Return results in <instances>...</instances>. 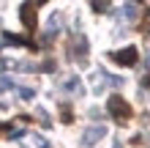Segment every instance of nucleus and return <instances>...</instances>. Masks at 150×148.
I'll return each instance as SVG.
<instances>
[{"mask_svg": "<svg viewBox=\"0 0 150 148\" xmlns=\"http://www.w3.org/2000/svg\"><path fill=\"white\" fill-rule=\"evenodd\" d=\"M107 110H109V115L117 121V124H128L131 121V115H134V110H131V104L123 99V96H109V102H107Z\"/></svg>", "mask_w": 150, "mask_h": 148, "instance_id": "obj_1", "label": "nucleus"}, {"mask_svg": "<svg viewBox=\"0 0 150 148\" xmlns=\"http://www.w3.org/2000/svg\"><path fill=\"white\" fill-rule=\"evenodd\" d=\"M19 19H22V25H25L28 33H36V28H38V11H36V3H33V0H25V3L19 6Z\"/></svg>", "mask_w": 150, "mask_h": 148, "instance_id": "obj_2", "label": "nucleus"}, {"mask_svg": "<svg viewBox=\"0 0 150 148\" xmlns=\"http://www.w3.org/2000/svg\"><path fill=\"white\" fill-rule=\"evenodd\" d=\"M109 58H112L117 66H137L139 49H137V47H123V49H117V52H109Z\"/></svg>", "mask_w": 150, "mask_h": 148, "instance_id": "obj_3", "label": "nucleus"}, {"mask_svg": "<svg viewBox=\"0 0 150 148\" xmlns=\"http://www.w3.org/2000/svg\"><path fill=\"white\" fill-rule=\"evenodd\" d=\"M3 44H16V47H30L33 52H36V44H33L30 39H25V36H14V33H3Z\"/></svg>", "mask_w": 150, "mask_h": 148, "instance_id": "obj_4", "label": "nucleus"}, {"mask_svg": "<svg viewBox=\"0 0 150 148\" xmlns=\"http://www.w3.org/2000/svg\"><path fill=\"white\" fill-rule=\"evenodd\" d=\"M104 132H107V129H104V126H93V129H87V132H85V145H93L96 140H98V137H104Z\"/></svg>", "mask_w": 150, "mask_h": 148, "instance_id": "obj_5", "label": "nucleus"}, {"mask_svg": "<svg viewBox=\"0 0 150 148\" xmlns=\"http://www.w3.org/2000/svg\"><path fill=\"white\" fill-rule=\"evenodd\" d=\"M90 6H93V11H96V14H104V11H109L112 0H90Z\"/></svg>", "mask_w": 150, "mask_h": 148, "instance_id": "obj_6", "label": "nucleus"}, {"mask_svg": "<svg viewBox=\"0 0 150 148\" xmlns=\"http://www.w3.org/2000/svg\"><path fill=\"white\" fill-rule=\"evenodd\" d=\"M139 30H142L145 36H150V8H145V14H142V22H139Z\"/></svg>", "mask_w": 150, "mask_h": 148, "instance_id": "obj_7", "label": "nucleus"}, {"mask_svg": "<svg viewBox=\"0 0 150 148\" xmlns=\"http://www.w3.org/2000/svg\"><path fill=\"white\" fill-rule=\"evenodd\" d=\"M60 121H63V124H71V121H74V112H71V107H68V104H63V107H60Z\"/></svg>", "mask_w": 150, "mask_h": 148, "instance_id": "obj_8", "label": "nucleus"}, {"mask_svg": "<svg viewBox=\"0 0 150 148\" xmlns=\"http://www.w3.org/2000/svg\"><path fill=\"white\" fill-rule=\"evenodd\" d=\"M19 93H22V99H33V91H30V88H22Z\"/></svg>", "mask_w": 150, "mask_h": 148, "instance_id": "obj_9", "label": "nucleus"}, {"mask_svg": "<svg viewBox=\"0 0 150 148\" xmlns=\"http://www.w3.org/2000/svg\"><path fill=\"white\" fill-rule=\"evenodd\" d=\"M142 85H145V88H150V74H145V80H142Z\"/></svg>", "mask_w": 150, "mask_h": 148, "instance_id": "obj_10", "label": "nucleus"}, {"mask_svg": "<svg viewBox=\"0 0 150 148\" xmlns=\"http://www.w3.org/2000/svg\"><path fill=\"white\" fill-rule=\"evenodd\" d=\"M44 3H49V0H36V6H44Z\"/></svg>", "mask_w": 150, "mask_h": 148, "instance_id": "obj_11", "label": "nucleus"}]
</instances>
